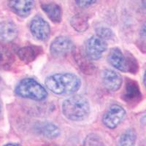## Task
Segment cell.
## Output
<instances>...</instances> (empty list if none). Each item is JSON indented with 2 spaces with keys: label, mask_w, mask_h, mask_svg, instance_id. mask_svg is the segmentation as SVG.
I'll use <instances>...</instances> for the list:
<instances>
[{
  "label": "cell",
  "mask_w": 146,
  "mask_h": 146,
  "mask_svg": "<svg viewBox=\"0 0 146 146\" xmlns=\"http://www.w3.org/2000/svg\"><path fill=\"white\" fill-rule=\"evenodd\" d=\"M102 80L105 88L110 91H116L123 84L121 74L112 70H105L102 73Z\"/></svg>",
  "instance_id": "obj_11"
},
{
  "label": "cell",
  "mask_w": 146,
  "mask_h": 146,
  "mask_svg": "<svg viewBox=\"0 0 146 146\" xmlns=\"http://www.w3.org/2000/svg\"><path fill=\"white\" fill-rule=\"evenodd\" d=\"M42 52V48L35 45H27L22 47L17 50V56L21 62L26 64L34 62L39 55Z\"/></svg>",
  "instance_id": "obj_15"
},
{
  "label": "cell",
  "mask_w": 146,
  "mask_h": 146,
  "mask_svg": "<svg viewBox=\"0 0 146 146\" xmlns=\"http://www.w3.org/2000/svg\"><path fill=\"white\" fill-rule=\"evenodd\" d=\"M108 49V44L98 35H93L86 43V54L91 60H99Z\"/></svg>",
  "instance_id": "obj_5"
},
{
  "label": "cell",
  "mask_w": 146,
  "mask_h": 146,
  "mask_svg": "<svg viewBox=\"0 0 146 146\" xmlns=\"http://www.w3.org/2000/svg\"><path fill=\"white\" fill-rule=\"evenodd\" d=\"M140 121H141V123H143V124L145 125L146 126V115H143V116L142 117L141 119H140Z\"/></svg>",
  "instance_id": "obj_25"
},
{
  "label": "cell",
  "mask_w": 146,
  "mask_h": 146,
  "mask_svg": "<svg viewBox=\"0 0 146 146\" xmlns=\"http://www.w3.org/2000/svg\"><path fill=\"white\" fill-rule=\"evenodd\" d=\"M18 35V29L15 23L10 21H5L0 23V38L5 42H11Z\"/></svg>",
  "instance_id": "obj_16"
},
{
  "label": "cell",
  "mask_w": 146,
  "mask_h": 146,
  "mask_svg": "<svg viewBox=\"0 0 146 146\" xmlns=\"http://www.w3.org/2000/svg\"><path fill=\"white\" fill-rule=\"evenodd\" d=\"M126 112L123 107L115 104L108 108L102 117V123L106 127L113 129L124 120Z\"/></svg>",
  "instance_id": "obj_6"
},
{
  "label": "cell",
  "mask_w": 146,
  "mask_h": 146,
  "mask_svg": "<svg viewBox=\"0 0 146 146\" xmlns=\"http://www.w3.org/2000/svg\"><path fill=\"white\" fill-rule=\"evenodd\" d=\"M73 58L75 59L78 68L80 69V71L87 75H94L96 72V66L94 64L91 62L92 60L90 59L86 56V53H83L81 50H78L75 48L72 52Z\"/></svg>",
  "instance_id": "obj_9"
},
{
  "label": "cell",
  "mask_w": 146,
  "mask_h": 146,
  "mask_svg": "<svg viewBox=\"0 0 146 146\" xmlns=\"http://www.w3.org/2000/svg\"><path fill=\"white\" fill-rule=\"evenodd\" d=\"M96 35H98L103 40H112L114 37V33L110 29L107 27H99L96 29Z\"/></svg>",
  "instance_id": "obj_22"
},
{
  "label": "cell",
  "mask_w": 146,
  "mask_h": 146,
  "mask_svg": "<svg viewBox=\"0 0 146 146\" xmlns=\"http://www.w3.org/2000/svg\"><path fill=\"white\" fill-rule=\"evenodd\" d=\"M121 98L126 104L131 106L136 105L143 99V94L138 83L131 78H126L125 80L124 91Z\"/></svg>",
  "instance_id": "obj_7"
},
{
  "label": "cell",
  "mask_w": 146,
  "mask_h": 146,
  "mask_svg": "<svg viewBox=\"0 0 146 146\" xmlns=\"http://www.w3.org/2000/svg\"><path fill=\"white\" fill-rule=\"evenodd\" d=\"M137 140V133L134 129H126L120 136L117 143V146H135Z\"/></svg>",
  "instance_id": "obj_19"
},
{
  "label": "cell",
  "mask_w": 146,
  "mask_h": 146,
  "mask_svg": "<svg viewBox=\"0 0 146 146\" xmlns=\"http://www.w3.org/2000/svg\"><path fill=\"white\" fill-rule=\"evenodd\" d=\"M8 6L17 15L27 18L32 13L35 7V2L31 0H13L9 1Z\"/></svg>",
  "instance_id": "obj_12"
},
{
  "label": "cell",
  "mask_w": 146,
  "mask_h": 146,
  "mask_svg": "<svg viewBox=\"0 0 146 146\" xmlns=\"http://www.w3.org/2000/svg\"><path fill=\"white\" fill-rule=\"evenodd\" d=\"M3 146H21L20 144H18V143H7V144H5V145Z\"/></svg>",
  "instance_id": "obj_24"
},
{
  "label": "cell",
  "mask_w": 146,
  "mask_h": 146,
  "mask_svg": "<svg viewBox=\"0 0 146 146\" xmlns=\"http://www.w3.org/2000/svg\"><path fill=\"white\" fill-rule=\"evenodd\" d=\"M75 48L73 42L69 37L58 36L50 43V52L55 58H62L70 53H72Z\"/></svg>",
  "instance_id": "obj_4"
},
{
  "label": "cell",
  "mask_w": 146,
  "mask_h": 146,
  "mask_svg": "<svg viewBox=\"0 0 146 146\" xmlns=\"http://www.w3.org/2000/svg\"><path fill=\"white\" fill-rule=\"evenodd\" d=\"M108 62L114 68L123 72H128V58L126 53L118 48H113L108 55Z\"/></svg>",
  "instance_id": "obj_10"
},
{
  "label": "cell",
  "mask_w": 146,
  "mask_h": 146,
  "mask_svg": "<svg viewBox=\"0 0 146 146\" xmlns=\"http://www.w3.org/2000/svg\"><path fill=\"white\" fill-rule=\"evenodd\" d=\"M45 84L52 93L64 96L77 92L80 89L82 82L80 78L73 73H56L47 77Z\"/></svg>",
  "instance_id": "obj_1"
},
{
  "label": "cell",
  "mask_w": 146,
  "mask_h": 146,
  "mask_svg": "<svg viewBox=\"0 0 146 146\" xmlns=\"http://www.w3.org/2000/svg\"><path fill=\"white\" fill-rule=\"evenodd\" d=\"M143 83H144L145 86V88H146V70H145V71L144 75H143Z\"/></svg>",
  "instance_id": "obj_26"
},
{
  "label": "cell",
  "mask_w": 146,
  "mask_h": 146,
  "mask_svg": "<svg viewBox=\"0 0 146 146\" xmlns=\"http://www.w3.org/2000/svg\"><path fill=\"white\" fill-rule=\"evenodd\" d=\"M137 43L140 50L146 53V23L142 27L141 29L139 31V38Z\"/></svg>",
  "instance_id": "obj_21"
},
{
  "label": "cell",
  "mask_w": 146,
  "mask_h": 146,
  "mask_svg": "<svg viewBox=\"0 0 146 146\" xmlns=\"http://www.w3.org/2000/svg\"><path fill=\"white\" fill-rule=\"evenodd\" d=\"M70 25L76 32H86L89 27L88 18L83 14H76L70 19Z\"/></svg>",
  "instance_id": "obj_18"
},
{
  "label": "cell",
  "mask_w": 146,
  "mask_h": 146,
  "mask_svg": "<svg viewBox=\"0 0 146 146\" xmlns=\"http://www.w3.org/2000/svg\"><path fill=\"white\" fill-rule=\"evenodd\" d=\"M76 2V5H78V7H81V8H86V7H88L91 5H94L96 2V1H75Z\"/></svg>",
  "instance_id": "obj_23"
},
{
  "label": "cell",
  "mask_w": 146,
  "mask_h": 146,
  "mask_svg": "<svg viewBox=\"0 0 146 146\" xmlns=\"http://www.w3.org/2000/svg\"><path fill=\"white\" fill-rule=\"evenodd\" d=\"M2 104H1V102H0V115H1V114H2Z\"/></svg>",
  "instance_id": "obj_27"
},
{
  "label": "cell",
  "mask_w": 146,
  "mask_h": 146,
  "mask_svg": "<svg viewBox=\"0 0 146 146\" xmlns=\"http://www.w3.org/2000/svg\"><path fill=\"white\" fill-rule=\"evenodd\" d=\"M15 94L19 97L35 101H43L48 97V92L44 86L31 78H23L18 82Z\"/></svg>",
  "instance_id": "obj_3"
},
{
  "label": "cell",
  "mask_w": 146,
  "mask_h": 146,
  "mask_svg": "<svg viewBox=\"0 0 146 146\" xmlns=\"http://www.w3.org/2000/svg\"><path fill=\"white\" fill-rule=\"evenodd\" d=\"M83 146H105L100 135L91 133L87 135L83 142Z\"/></svg>",
  "instance_id": "obj_20"
},
{
  "label": "cell",
  "mask_w": 146,
  "mask_h": 146,
  "mask_svg": "<svg viewBox=\"0 0 146 146\" xmlns=\"http://www.w3.org/2000/svg\"><path fill=\"white\" fill-rule=\"evenodd\" d=\"M35 131L42 136L50 139H56L61 135V130L54 123L44 121L37 122L35 126Z\"/></svg>",
  "instance_id": "obj_13"
},
{
  "label": "cell",
  "mask_w": 146,
  "mask_h": 146,
  "mask_svg": "<svg viewBox=\"0 0 146 146\" xmlns=\"http://www.w3.org/2000/svg\"><path fill=\"white\" fill-rule=\"evenodd\" d=\"M29 29L32 36L40 41H46L50 35L49 23L42 17L36 15L30 22Z\"/></svg>",
  "instance_id": "obj_8"
},
{
  "label": "cell",
  "mask_w": 146,
  "mask_h": 146,
  "mask_svg": "<svg viewBox=\"0 0 146 146\" xmlns=\"http://www.w3.org/2000/svg\"><path fill=\"white\" fill-rule=\"evenodd\" d=\"M0 83H1V78H0Z\"/></svg>",
  "instance_id": "obj_28"
},
{
  "label": "cell",
  "mask_w": 146,
  "mask_h": 146,
  "mask_svg": "<svg viewBox=\"0 0 146 146\" xmlns=\"http://www.w3.org/2000/svg\"><path fill=\"white\" fill-rule=\"evenodd\" d=\"M15 61L14 50L5 42H0V68L9 70Z\"/></svg>",
  "instance_id": "obj_14"
},
{
  "label": "cell",
  "mask_w": 146,
  "mask_h": 146,
  "mask_svg": "<svg viewBox=\"0 0 146 146\" xmlns=\"http://www.w3.org/2000/svg\"><path fill=\"white\" fill-rule=\"evenodd\" d=\"M40 7L47 16L54 23H60L62 19V10L61 7L56 3H41Z\"/></svg>",
  "instance_id": "obj_17"
},
{
  "label": "cell",
  "mask_w": 146,
  "mask_h": 146,
  "mask_svg": "<svg viewBox=\"0 0 146 146\" xmlns=\"http://www.w3.org/2000/svg\"><path fill=\"white\" fill-rule=\"evenodd\" d=\"M90 111L91 107L89 102L82 95L70 96L62 103V113L70 121H84L88 117Z\"/></svg>",
  "instance_id": "obj_2"
}]
</instances>
